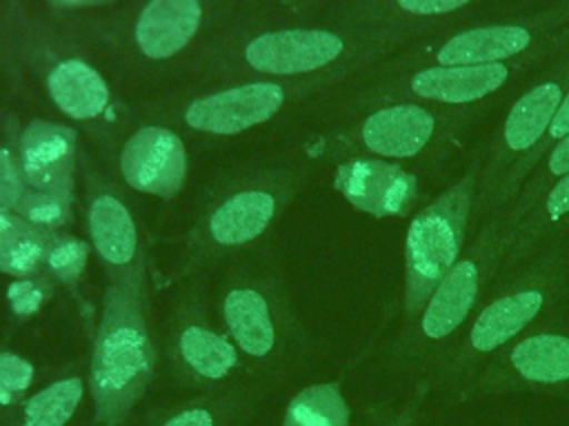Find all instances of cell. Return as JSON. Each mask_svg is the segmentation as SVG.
Listing matches in <instances>:
<instances>
[{
	"label": "cell",
	"instance_id": "cell-1",
	"mask_svg": "<svg viewBox=\"0 0 569 426\" xmlns=\"http://www.w3.org/2000/svg\"><path fill=\"white\" fill-rule=\"evenodd\" d=\"M569 288V242L560 237L513 271L480 304L440 364V377L462 382L491 355L533 328Z\"/></svg>",
	"mask_w": 569,
	"mask_h": 426
},
{
	"label": "cell",
	"instance_id": "cell-2",
	"mask_svg": "<svg viewBox=\"0 0 569 426\" xmlns=\"http://www.w3.org/2000/svg\"><path fill=\"white\" fill-rule=\"evenodd\" d=\"M569 49V0L509 4L498 16H480L431 42L418 44L405 69L420 67H467L511 62L538 53Z\"/></svg>",
	"mask_w": 569,
	"mask_h": 426
},
{
	"label": "cell",
	"instance_id": "cell-3",
	"mask_svg": "<svg viewBox=\"0 0 569 426\" xmlns=\"http://www.w3.org/2000/svg\"><path fill=\"white\" fill-rule=\"evenodd\" d=\"M505 253L502 217L487 215L458 264L433 288L420 313L402 328L396 353L418 366H440L498 275Z\"/></svg>",
	"mask_w": 569,
	"mask_h": 426
},
{
	"label": "cell",
	"instance_id": "cell-4",
	"mask_svg": "<svg viewBox=\"0 0 569 426\" xmlns=\"http://www.w3.org/2000/svg\"><path fill=\"white\" fill-rule=\"evenodd\" d=\"M569 91V49L545 67L511 102L482 153L476 213L485 220L500 213L520 189L536 153Z\"/></svg>",
	"mask_w": 569,
	"mask_h": 426
},
{
	"label": "cell",
	"instance_id": "cell-5",
	"mask_svg": "<svg viewBox=\"0 0 569 426\" xmlns=\"http://www.w3.org/2000/svg\"><path fill=\"white\" fill-rule=\"evenodd\" d=\"M151 373V342L142 308L140 271L111 284L104 295L91 357L96 419L116 426L144 390Z\"/></svg>",
	"mask_w": 569,
	"mask_h": 426
},
{
	"label": "cell",
	"instance_id": "cell-6",
	"mask_svg": "<svg viewBox=\"0 0 569 426\" xmlns=\"http://www.w3.org/2000/svg\"><path fill=\"white\" fill-rule=\"evenodd\" d=\"M482 153L478 149L462 175L427 202L409 222L405 237V326L420 313L433 288L465 253L462 246L476 211Z\"/></svg>",
	"mask_w": 569,
	"mask_h": 426
},
{
	"label": "cell",
	"instance_id": "cell-7",
	"mask_svg": "<svg viewBox=\"0 0 569 426\" xmlns=\"http://www.w3.org/2000/svg\"><path fill=\"white\" fill-rule=\"evenodd\" d=\"M485 106H433L422 102H387L358 124L356 140L369 153L389 162L429 160L440 155L462 129L482 118Z\"/></svg>",
	"mask_w": 569,
	"mask_h": 426
},
{
	"label": "cell",
	"instance_id": "cell-8",
	"mask_svg": "<svg viewBox=\"0 0 569 426\" xmlns=\"http://www.w3.org/2000/svg\"><path fill=\"white\" fill-rule=\"evenodd\" d=\"M567 51V49H565ZM556 53L527 55L511 62L467 64V67H420L398 71L382 89L387 102H422L433 106H489L491 98L505 93L513 82L533 67H542L558 58Z\"/></svg>",
	"mask_w": 569,
	"mask_h": 426
},
{
	"label": "cell",
	"instance_id": "cell-9",
	"mask_svg": "<svg viewBox=\"0 0 569 426\" xmlns=\"http://www.w3.org/2000/svg\"><path fill=\"white\" fill-rule=\"evenodd\" d=\"M565 390L569 388V322H540L467 377L465 390Z\"/></svg>",
	"mask_w": 569,
	"mask_h": 426
},
{
	"label": "cell",
	"instance_id": "cell-10",
	"mask_svg": "<svg viewBox=\"0 0 569 426\" xmlns=\"http://www.w3.org/2000/svg\"><path fill=\"white\" fill-rule=\"evenodd\" d=\"M340 195L358 211L373 217H402L420 200V178L398 162L380 158H353L336 169Z\"/></svg>",
	"mask_w": 569,
	"mask_h": 426
},
{
	"label": "cell",
	"instance_id": "cell-11",
	"mask_svg": "<svg viewBox=\"0 0 569 426\" xmlns=\"http://www.w3.org/2000/svg\"><path fill=\"white\" fill-rule=\"evenodd\" d=\"M247 62L264 73L296 75L327 69L351 55L345 36L327 29H287L262 33L247 44Z\"/></svg>",
	"mask_w": 569,
	"mask_h": 426
},
{
	"label": "cell",
	"instance_id": "cell-12",
	"mask_svg": "<svg viewBox=\"0 0 569 426\" xmlns=\"http://www.w3.org/2000/svg\"><path fill=\"white\" fill-rule=\"evenodd\" d=\"M124 180L158 197H173L187 175V153L180 138L162 126L136 131L120 155Z\"/></svg>",
	"mask_w": 569,
	"mask_h": 426
},
{
	"label": "cell",
	"instance_id": "cell-13",
	"mask_svg": "<svg viewBox=\"0 0 569 426\" xmlns=\"http://www.w3.org/2000/svg\"><path fill=\"white\" fill-rule=\"evenodd\" d=\"M20 160L27 184L38 193L69 202L76 160V133L62 124L33 122L22 133Z\"/></svg>",
	"mask_w": 569,
	"mask_h": 426
},
{
	"label": "cell",
	"instance_id": "cell-14",
	"mask_svg": "<svg viewBox=\"0 0 569 426\" xmlns=\"http://www.w3.org/2000/svg\"><path fill=\"white\" fill-rule=\"evenodd\" d=\"M284 102V93L273 82H251L196 100L184 120L198 131L238 133L269 120Z\"/></svg>",
	"mask_w": 569,
	"mask_h": 426
},
{
	"label": "cell",
	"instance_id": "cell-15",
	"mask_svg": "<svg viewBox=\"0 0 569 426\" xmlns=\"http://www.w3.org/2000/svg\"><path fill=\"white\" fill-rule=\"evenodd\" d=\"M569 233V175L553 184L511 229L502 231L505 253L498 268L500 280L509 277L516 266L531 260L540 248L567 237Z\"/></svg>",
	"mask_w": 569,
	"mask_h": 426
},
{
	"label": "cell",
	"instance_id": "cell-16",
	"mask_svg": "<svg viewBox=\"0 0 569 426\" xmlns=\"http://www.w3.org/2000/svg\"><path fill=\"white\" fill-rule=\"evenodd\" d=\"M200 4L196 0H153L136 24V40L149 58H169L193 38L200 24Z\"/></svg>",
	"mask_w": 569,
	"mask_h": 426
},
{
	"label": "cell",
	"instance_id": "cell-17",
	"mask_svg": "<svg viewBox=\"0 0 569 426\" xmlns=\"http://www.w3.org/2000/svg\"><path fill=\"white\" fill-rule=\"evenodd\" d=\"M49 91L56 104L76 120L96 118L109 100L104 80L80 60L60 62L49 75Z\"/></svg>",
	"mask_w": 569,
	"mask_h": 426
},
{
	"label": "cell",
	"instance_id": "cell-18",
	"mask_svg": "<svg viewBox=\"0 0 569 426\" xmlns=\"http://www.w3.org/2000/svg\"><path fill=\"white\" fill-rule=\"evenodd\" d=\"M276 202L264 191H242L224 200L211 215L209 231L220 244H242L258 237L271 222Z\"/></svg>",
	"mask_w": 569,
	"mask_h": 426
},
{
	"label": "cell",
	"instance_id": "cell-19",
	"mask_svg": "<svg viewBox=\"0 0 569 426\" xmlns=\"http://www.w3.org/2000/svg\"><path fill=\"white\" fill-rule=\"evenodd\" d=\"M89 231L98 253L116 266H124L136 255V226L129 211L111 195L93 200Z\"/></svg>",
	"mask_w": 569,
	"mask_h": 426
},
{
	"label": "cell",
	"instance_id": "cell-20",
	"mask_svg": "<svg viewBox=\"0 0 569 426\" xmlns=\"http://www.w3.org/2000/svg\"><path fill=\"white\" fill-rule=\"evenodd\" d=\"M224 320L244 353L262 357L271 351L276 335L262 295L249 288L231 291L224 300Z\"/></svg>",
	"mask_w": 569,
	"mask_h": 426
},
{
	"label": "cell",
	"instance_id": "cell-21",
	"mask_svg": "<svg viewBox=\"0 0 569 426\" xmlns=\"http://www.w3.org/2000/svg\"><path fill=\"white\" fill-rule=\"evenodd\" d=\"M565 175H569V135L551 144L533 164V169L522 180L516 195L509 200V204L500 211L502 217V231H511L525 213Z\"/></svg>",
	"mask_w": 569,
	"mask_h": 426
},
{
	"label": "cell",
	"instance_id": "cell-22",
	"mask_svg": "<svg viewBox=\"0 0 569 426\" xmlns=\"http://www.w3.org/2000/svg\"><path fill=\"white\" fill-rule=\"evenodd\" d=\"M44 237L27 220L0 215V271L9 275L33 273L44 260Z\"/></svg>",
	"mask_w": 569,
	"mask_h": 426
},
{
	"label": "cell",
	"instance_id": "cell-23",
	"mask_svg": "<svg viewBox=\"0 0 569 426\" xmlns=\"http://www.w3.org/2000/svg\"><path fill=\"white\" fill-rule=\"evenodd\" d=\"M349 406L338 384H313L300 390L284 415L282 426H347Z\"/></svg>",
	"mask_w": 569,
	"mask_h": 426
},
{
	"label": "cell",
	"instance_id": "cell-24",
	"mask_svg": "<svg viewBox=\"0 0 569 426\" xmlns=\"http://www.w3.org/2000/svg\"><path fill=\"white\" fill-rule=\"evenodd\" d=\"M180 353L184 362L202 377H224L236 364L233 346L213 331L187 326L180 335Z\"/></svg>",
	"mask_w": 569,
	"mask_h": 426
},
{
	"label": "cell",
	"instance_id": "cell-25",
	"mask_svg": "<svg viewBox=\"0 0 569 426\" xmlns=\"http://www.w3.org/2000/svg\"><path fill=\"white\" fill-rule=\"evenodd\" d=\"M82 397V382L78 377L56 382L36 393L24 406L22 426H64Z\"/></svg>",
	"mask_w": 569,
	"mask_h": 426
},
{
	"label": "cell",
	"instance_id": "cell-26",
	"mask_svg": "<svg viewBox=\"0 0 569 426\" xmlns=\"http://www.w3.org/2000/svg\"><path fill=\"white\" fill-rule=\"evenodd\" d=\"M87 253H89V248H87V244H84L82 240L67 237V240L58 242V244L49 251L47 262H49L51 271H53L60 280L73 284V282L80 277V273H82V268H84V264H87Z\"/></svg>",
	"mask_w": 569,
	"mask_h": 426
},
{
	"label": "cell",
	"instance_id": "cell-27",
	"mask_svg": "<svg viewBox=\"0 0 569 426\" xmlns=\"http://www.w3.org/2000/svg\"><path fill=\"white\" fill-rule=\"evenodd\" d=\"M33 379V368L27 359L0 353V404H11L16 395L27 390Z\"/></svg>",
	"mask_w": 569,
	"mask_h": 426
},
{
	"label": "cell",
	"instance_id": "cell-28",
	"mask_svg": "<svg viewBox=\"0 0 569 426\" xmlns=\"http://www.w3.org/2000/svg\"><path fill=\"white\" fill-rule=\"evenodd\" d=\"M18 209L20 213H24L27 220H31L33 224H58L62 222L64 213H67V204L51 197V195H44V193H24L18 202Z\"/></svg>",
	"mask_w": 569,
	"mask_h": 426
},
{
	"label": "cell",
	"instance_id": "cell-29",
	"mask_svg": "<svg viewBox=\"0 0 569 426\" xmlns=\"http://www.w3.org/2000/svg\"><path fill=\"white\" fill-rule=\"evenodd\" d=\"M20 197H22V191H20V178H18L13 158L7 149H0V215L18 206Z\"/></svg>",
	"mask_w": 569,
	"mask_h": 426
},
{
	"label": "cell",
	"instance_id": "cell-30",
	"mask_svg": "<svg viewBox=\"0 0 569 426\" xmlns=\"http://www.w3.org/2000/svg\"><path fill=\"white\" fill-rule=\"evenodd\" d=\"M7 297L11 302V308L13 313L18 315H31L40 308L42 300H44V293L40 286H36L33 282H13L9 288H7Z\"/></svg>",
	"mask_w": 569,
	"mask_h": 426
},
{
	"label": "cell",
	"instance_id": "cell-31",
	"mask_svg": "<svg viewBox=\"0 0 569 426\" xmlns=\"http://www.w3.org/2000/svg\"><path fill=\"white\" fill-rule=\"evenodd\" d=\"M565 135H569V91H567V95H565V100H562V104H560V109H558V113H556V118H553V122H551V126H549V133H547V138L542 140V144H540V149H538V153H536V162H538V158L551 146V144H556L558 140H562ZM533 162V164H536ZM533 169V166H531Z\"/></svg>",
	"mask_w": 569,
	"mask_h": 426
},
{
	"label": "cell",
	"instance_id": "cell-32",
	"mask_svg": "<svg viewBox=\"0 0 569 426\" xmlns=\"http://www.w3.org/2000/svg\"><path fill=\"white\" fill-rule=\"evenodd\" d=\"M164 426H213V419L204 408H191L178 413Z\"/></svg>",
	"mask_w": 569,
	"mask_h": 426
}]
</instances>
